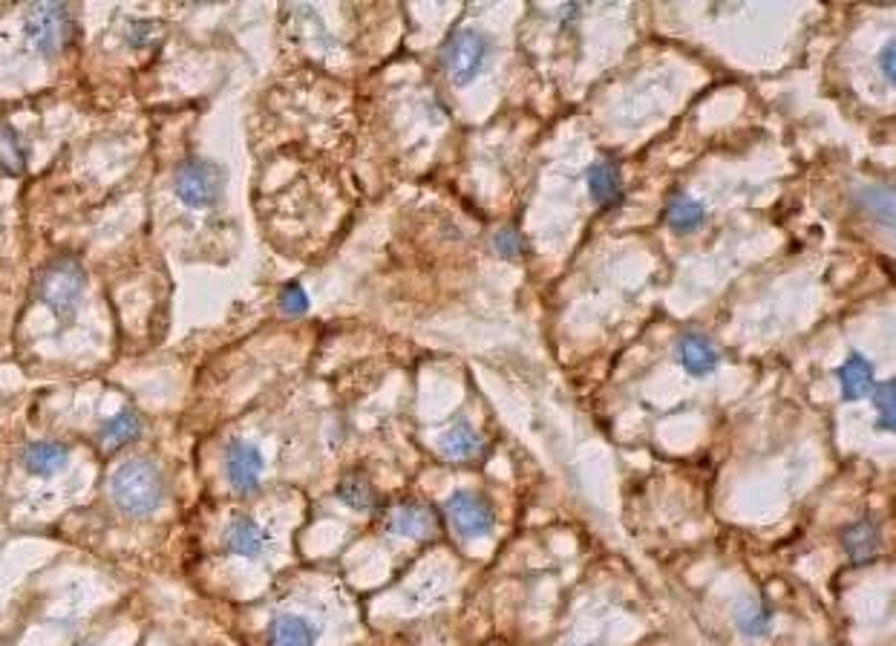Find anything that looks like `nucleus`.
<instances>
[{
    "mask_svg": "<svg viewBox=\"0 0 896 646\" xmlns=\"http://www.w3.org/2000/svg\"><path fill=\"white\" fill-rule=\"evenodd\" d=\"M110 497L128 517H150L165 500V479L150 459H130L113 470Z\"/></svg>",
    "mask_w": 896,
    "mask_h": 646,
    "instance_id": "f257e3e1",
    "label": "nucleus"
},
{
    "mask_svg": "<svg viewBox=\"0 0 896 646\" xmlns=\"http://www.w3.org/2000/svg\"><path fill=\"white\" fill-rule=\"evenodd\" d=\"M35 295L58 321H73L84 295V268L73 258H56L41 268Z\"/></svg>",
    "mask_w": 896,
    "mask_h": 646,
    "instance_id": "f03ea898",
    "label": "nucleus"
},
{
    "mask_svg": "<svg viewBox=\"0 0 896 646\" xmlns=\"http://www.w3.org/2000/svg\"><path fill=\"white\" fill-rule=\"evenodd\" d=\"M491 52L493 44L487 35L476 29H456L441 47V67L456 87H468L470 81H476L479 73L485 70Z\"/></svg>",
    "mask_w": 896,
    "mask_h": 646,
    "instance_id": "7ed1b4c3",
    "label": "nucleus"
},
{
    "mask_svg": "<svg viewBox=\"0 0 896 646\" xmlns=\"http://www.w3.org/2000/svg\"><path fill=\"white\" fill-rule=\"evenodd\" d=\"M26 38L44 58H56L73 40V17L61 3H35L26 12Z\"/></svg>",
    "mask_w": 896,
    "mask_h": 646,
    "instance_id": "20e7f679",
    "label": "nucleus"
},
{
    "mask_svg": "<svg viewBox=\"0 0 896 646\" xmlns=\"http://www.w3.org/2000/svg\"><path fill=\"white\" fill-rule=\"evenodd\" d=\"M226 188L222 170L208 159H185L173 174V191L191 208H210L217 205Z\"/></svg>",
    "mask_w": 896,
    "mask_h": 646,
    "instance_id": "39448f33",
    "label": "nucleus"
},
{
    "mask_svg": "<svg viewBox=\"0 0 896 646\" xmlns=\"http://www.w3.org/2000/svg\"><path fill=\"white\" fill-rule=\"evenodd\" d=\"M445 517L450 528L459 537L476 540V537H487L496 528V511L482 493L473 491H456L447 497L445 502Z\"/></svg>",
    "mask_w": 896,
    "mask_h": 646,
    "instance_id": "423d86ee",
    "label": "nucleus"
},
{
    "mask_svg": "<svg viewBox=\"0 0 896 646\" xmlns=\"http://www.w3.org/2000/svg\"><path fill=\"white\" fill-rule=\"evenodd\" d=\"M222 465H226V479L231 482L237 493H251L259 488L266 462L257 444L245 442V439H231L222 451Z\"/></svg>",
    "mask_w": 896,
    "mask_h": 646,
    "instance_id": "0eeeda50",
    "label": "nucleus"
},
{
    "mask_svg": "<svg viewBox=\"0 0 896 646\" xmlns=\"http://www.w3.org/2000/svg\"><path fill=\"white\" fill-rule=\"evenodd\" d=\"M387 528L407 540H429L438 531V514L427 502L404 500L398 502L392 514L387 517Z\"/></svg>",
    "mask_w": 896,
    "mask_h": 646,
    "instance_id": "6e6552de",
    "label": "nucleus"
},
{
    "mask_svg": "<svg viewBox=\"0 0 896 646\" xmlns=\"http://www.w3.org/2000/svg\"><path fill=\"white\" fill-rule=\"evenodd\" d=\"M675 358H678L680 367H683L689 375H694V379L710 375V372H715V367L721 363V352L718 347H715V340H712L710 335H703V332H687V335H680L678 347H675Z\"/></svg>",
    "mask_w": 896,
    "mask_h": 646,
    "instance_id": "1a4fd4ad",
    "label": "nucleus"
},
{
    "mask_svg": "<svg viewBox=\"0 0 896 646\" xmlns=\"http://www.w3.org/2000/svg\"><path fill=\"white\" fill-rule=\"evenodd\" d=\"M226 549L249 560L263 558V551L268 549V531L249 517L234 519L226 531Z\"/></svg>",
    "mask_w": 896,
    "mask_h": 646,
    "instance_id": "9d476101",
    "label": "nucleus"
},
{
    "mask_svg": "<svg viewBox=\"0 0 896 646\" xmlns=\"http://www.w3.org/2000/svg\"><path fill=\"white\" fill-rule=\"evenodd\" d=\"M836 379H839L841 384V396H845V402H859V398L871 396L873 384H876V381H873L871 361H868L862 352H850V356L845 358V363L836 370Z\"/></svg>",
    "mask_w": 896,
    "mask_h": 646,
    "instance_id": "9b49d317",
    "label": "nucleus"
},
{
    "mask_svg": "<svg viewBox=\"0 0 896 646\" xmlns=\"http://www.w3.org/2000/svg\"><path fill=\"white\" fill-rule=\"evenodd\" d=\"M268 646H317L315 626L300 614H277L266 630Z\"/></svg>",
    "mask_w": 896,
    "mask_h": 646,
    "instance_id": "f8f14e48",
    "label": "nucleus"
},
{
    "mask_svg": "<svg viewBox=\"0 0 896 646\" xmlns=\"http://www.w3.org/2000/svg\"><path fill=\"white\" fill-rule=\"evenodd\" d=\"M841 546H845V554L853 563H871L882 549L880 528L871 519H856L853 525L841 531Z\"/></svg>",
    "mask_w": 896,
    "mask_h": 646,
    "instance_id": "ddd939ff",
    "label": "nucleus"
},
{
    "mask_svg": "<svg viewBox=\"0 0 896 646\" xmlns=\"http://www.w3.org/2000/svg\"><path fill=\"white\" fill-rule=\"evenodd\" d=\"M438 447H441V456H447V459L468 462L482 451V436L470 421L461 419L445 430V436L438 439Z\"/></svg>",
    "mask_w": 896,
    "mask_h": 646,
    "instance_id": "4468645a",
    "label": "nucleus"
},
{
    "mask_svg": "<svg viewBox=\"0 0 896 646\" xmlns=\"http://www.w3.org/2000/svg\"><path fill=\"white\" fill-rule=\"evenodd\" d=\"M589 194L597 205H614L622 196L620 168L612 159H600L589 168Z\"/></svg>",
    "mask_w": 896,
    "mask_h": 646,
    "instance_id": "2eb2a0df",
    "label": "nucleus"
},
{
    "mask_svg": "<svg viewBox=\"0 0 896 646\" xmlns=\"http://www.w3.org/2000/svg\"><path fill=\"white\" fill-rule=\"evenodd\" d=\"M735 623L747 638H767L773 630V609L761 598H747L735 606Z\"/></svg>",
    "mask_w": 896,
    "mask_h": 646,
    "instance_id": "dca6fc26",
    "label": "nucleus"
},
{
    "mask_svg": "<svg viewBox=\"0 0 896 646\" xmlns=\"http://www.w3.org/2000/svg\"><path fill=\"white\" fill-rule=\"evenodd\" d=\"M66 456H70V451H66L64 444L33 442L24 451V465L35 477H52V474L64 468Z\"/></svg>",
    "mask_w": 896,
    "mask_h": 646,
    "instance_id": "f3484780",
    "label": "nucleus"
},
{
    "mask_svg": "<svg viewBox=\"0 0 896 646\" xmlns=\"http://www.w3.org/2000/svg\"><path fill=\"white\" fill-rule=\"evenodd\" d=\"M338 500L352 511H375L380 505V497L375 491V484L364 477V474H347L338 482Z\"/></svg>",
    "mask_w": 896,
    "mask_h": 646,
    "instance_id": "a211bd4d",
    "label": "nucleus"
},
{
    "mask_svg": "<svg viewBox=\"0 0 896 646\" xmlns=\"http://www.w3.org/2000/svg\"><path fill=\"white\" fill-rule=\"evenodd\" d=\"M706 219V211L698 200L687 194H675L669 202H666V223H669L675 231L680 235H689V231H698Z\"/></svg>",
    "mask_w": 896,
    "mask_h": 646,
    "instance_id": "6ab92c4d",
    "label": "nucleus"
},
{
    "mask_svg": "<svg viewBox=\"0 0 896 646\" xmlns=\"http://www.w3.org/2000/svg\"><path fill=\"white\" fill-rule=\"evenodd\" d=\"M138 433H142V419L133 410H124L101 428V442H105L107 451H113V447L128 444L130 439H136Z\"/></svg>",
    "mask_w": 896,
    "mask_h": 646,
    "instance_id": "aec40b11",
    "label": "nucleus"
},
{
    "mask_svg": "<svg viewBox=\"0 0 896 646\" xmlns=\"http://www.w3.org/2000/svg\"><path fill=\"white\" fill-rule=\"evenodd\" d=\"M0 168L12 174L26 168V147L9 124H0Z\"/></svg>",
    "mask_w": 896,
    "mask_h": 646,
    "instance_id": "412c9836",
    "label": "nucleus"
},
{
    "mask_svg": "<svg viewBox=\"0 0 896 646\" xmlns=\"http://www.w3.org/2000/svg\"><path fill=\"white\" fill-rule=\"evenodd\" d=\"M871 398H873V407H876V416H880V428L894 430V381L873 384Z\"/></svg>",
    "mask_w": 896,
    "mask_h": 646,
    "instance_id": "4be33fe9",
    "label": "nucleus"
},
{
    "mask_svg": "<svg viewBox=\"0 0 896 646\" xmlns=\"http://www.w3.org/2000/svg\"><path fill=\"white\" fill-rule=\"evenodd\" d=\"M862 202L873 217L880 214L885 226L894 223V194H891V188H868L862 194Z\"/></svg>",
    "mask_w": 896,
    "mask_h": 646,
    "instance_id": "5701e85b",
    "label": "nucleus"
},
{
    "mask_svg": "<svg viewBox=\"0 0 896 646\" xmlns=\"http://www.w3.org/2000/svg\"><path fill=\"white\" fill-rule=\"evenodd\" d=\"M280 309L286 315H303L308 309V295L300 283H289L283 291H280Z\"/></svg>",
    "mask_w": 896,
    "mask_h": 646,
    "instance_id": "b1692460",
    "label": "nucleus"
},
{
    "mask_svg": "<svg viewBox=\"0 0 896 646\" xmlns=\"http://www.w3.org/2000/svg\"><path fill=\"white\" fill-rule=\"evenodd\" d=\"M493 246H496V251H499L501 258H517L519 251H522V240H519L517 231H510V228H501L499 235L493 237Z\"/></svg>",
    "mask_w": 896,
    "mask_h": 646,
    "instance_id": "393cba45",
    "label": "nucleus"
},
{
    "mask_svg": "<svg viewBox=\"0 0 896 646\" xmlns=\"http://www.w3.org/2000/svg\"><path fill=\"white\" fill-rule=\"evenodd\" d=\"M159 26L162 24H156V21H142V24H130V40H133V44H136V47H147V44H150V40L154 38H159V33H162V29H159Z\"/></svg>",
    "mask_w": 896,
    "mask_h": 646,
    "instance_id": "a878e982",
    "label": "nucleus"
},
{
    "mask_svg": "<svg viewBox=\"0 0 896 646\" xmlns=\"http://www.w3.org/2000/svg\"><path fill=\"white\" fill-rule=\"evenodd\" d=\"M876 61H880V67H882V75H885L888 81H894V44H888V47L882 49Z\"/></svg>",
    "mask_w": 896,
    "mask_h": 646,
    "instance_id": "bb28decb",
    "label": "nucleus"
},
{
    "mask_svg": "<svg viewBox=\"0 0 896 646\" xmlns=\"http://www.w3.org/2000/svg\"><path fill=\"white\" fill-rule=\"evenodd\" d=\"M580 646H597V644H580Z\"/></svg>",
    "mask_w": 896,
    "mask_h": 646,
    "instance_id": "cd10ccee",
    "label": "nucleus"
}]
</instances>
